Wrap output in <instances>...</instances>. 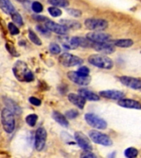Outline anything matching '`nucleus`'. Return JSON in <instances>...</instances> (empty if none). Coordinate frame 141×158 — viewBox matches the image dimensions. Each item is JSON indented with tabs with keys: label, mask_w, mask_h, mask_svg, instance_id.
Returning <instances> with one entry per match:
<instances>
[{
	"label": "nucleus",
	"mask_w": 141,
	"mask_h": 158,
	"mask_svg": "<svg viewBox=\"0 0 141 158\" xmlns=\"http://www.w3.org/2000/svg\"><path fill=\"white\" fill-rule=\"evenodd\" d=\"M33 17H34V19L36 20V21H39V22H46L47 18L46 17H42V16H33Z\"/></svg>",
	"instance_id": "obj_40"
},
{
	"label": "nucleus",
	"mask_w": 141,
	"mask_h": 158,
	"mask_svg": "<svg viewBox=\"0 0 141 158\" xmlns=\"http://www.w3.org/2000/svg\"><path fill=\"white\" fill-rule=\"evenodd\" d=\"M119 79L121 83L130 88L135 89V90L141 89V79L127 76H122Z\"/></svg>",
	"instance_id": "obj_11"
},
{
	"label": "nucleus",
	"mask_w": 141,
	"mask_h": 158,
	"mask_svg": "<svg viewBox=\"0 0 141 158\" xmlns=\"http://www.w3.org/2000/svg\"><path fill=\"white\" fill-rule=\"evenodd\" d=\"M84 25L91 31H102L108 27V22L104 19L89 18L84 22Z\"/></svg>",
	"instance_id": "obj_7"
},
{
	"label": "nucleus",
	"mask_w": 141,
	"mask_h": 158,
	"mask_svg": "<svg viewBox=\"0 0 141 158\" xmlns=\"http://www.w3.org/2000/svg\"><path fill=\"white\" fill-rule=\"evenodd\" d=\"M48 2L55 7H66L69 5L68 0H48Z\"/></svg>",
	"instance_id": "obj_24"
},
{
	"label": "nucleus",
	"mask_w": 141,
	"mask_h": 158,
	"mask_svg": "<svg viewBox=\"0 0 141 158\" xmlns=\"http://www.w3.org/2000/svg\"><path fill=\"white\" fill-rule=\"evenodd\" d=\"M89 69L88 67L86 66H82L80 67L78 70H77V73L79 74V75H81V76L83 77H88L89 75Z\"/></svg>",
	"instance_id": "obj_31"
},
{
	"label": "nucleus",
	"mask_w": 141,
	"mask_h": 158,
	"mask_svg": "<svg viewBox=\"0 0 141 158\" xmlns=\"http://www.w3.org/2000/svg\"><path fill=\"white\" fill-rule=\"evenodd\" d=\"M6 48H7L8 52H9L12 55H13V56H18V54H17V50H16V49H15L13 45H12V44H6Z\"/></svg>",
	"instance_id": "obj_36"
},
{
	"label": "nucleus",
	"mask_w": 141,
	"mask_h": 158,
	"mask_svg": "<svg viewBox=\"0 0 141 158\" xmlns=\"http://www.w3.org/2000/svg\"><path fill=\"white\" fill-rule=\"evenodd\" d=\"M8 29H9V31L11 32L12 35L19 34V29L14 24H12V22L8 23Z\"/></svg>",
	"instance_id": "obj_35"
},
{
	"label": "nucleus",
	"mask_w": 141,
	"mask_h": 158,
	"mask_svg": "<svg viewBox=\"0 0 141 158\" xmlns=\"http://www.w3.org/2000/svg\"><path fill=\"white\" fill-rule=\"evenodd\" d=\"M1 119H2V128L5 132L7 133H11L14 131L15 128V118L14 114L7 108L2 110V114H1Z\"/></svg>",
	"instance_id": "obj_3"
},
{
	"label": "nucleus",
	"mask_w": 141,
	"mask_h": 158,
	"mask_svg": "<svg viewBox=\"0 0 141 158\" xmlns=\"http://www.w3.org/2000/svg\"><path fill=\"white\" fill-rule=\"evenodd\" d=\"M67 12H69L71 16L75 17H79L82 15V12L80 10L74 9V8H69V9H67Z\"/></svg>",
	"instance_id": "obj_34"
},
{
	"label": "nucleus",
	"mask_w": 141,
	"mask_h": 158,
	"mask_svg": "<svg viewBox=\"0 0 141 158\" xmlns=\"http://www.w3.org/2000/svg\"><path fill=\"white\" fill-rule=\"evenodd\" d=\"M59 63L64 67H74L81 65L83 64V59L74 54L64 53L61 54L59 59Z\"/></svg>",
	"instance_id": "obj_6"
},
{
	"label": "nucleus",
	"mask_w": 141,
	"mask_h": 158,
	"mask_svg": "<svg viewBox=\"0 0 141 158\" xmlns=\"http://www.w3.org/2000/svg\"><path fill=\"white\" fill-rule=\"evenodd\" d=\"M92 48H93L95 50L103 54H111L115 51L113 44L106 42H101V43H94L92 42Z\"/></svg>",
	"instance_id": "obj_14"
},
{
	"label": "nucleus",
	"mask_w": 141,
	"mask_h": 158,
	"mask_svg": "<svg viewBox=\"0 0 141 158\" xmlns=\"http://www.w3.org/2000/svg\"><path fill=\"white\" fill-rule=\"evenodd\" d=\"M88 39L94 43H101V42L111 41V35L103 32L95 31L94 32H89L86 35Z\"/></svg>",
	"instance_id": "obj_8"
},
{
	"label": "nucleus",
	"mask_w": 141,
	"mask_h": 158,
	"mask_svg": "<svg viewBox=\"0 0 141 158\" xmlns=\"http://www.w3.org/2000/svg\"><path fill=\"white\" fill-rule=\"evenodd\" d=\"M134 42L130 39H118L112 42V44L120 48H129L133 45Z\"/></svg>",
	"instance_id": "obj_21"
},
{
	"label": "nucleus",
	"mask_w": 141,
	"mask_h": 158,
	"mask_svg": "<svg viewBox=\"0 0 141 158\" xmlns=\"http://www.w3.org/2000/svg\"><path fill=\"white\" fill-rule=\"evenodd\" d=\"M52 117L57 123H59L63 127H68L69 126V121L67 120L66 116H64V114H62L61 113H59L58 111H54L53 114H52Z\"/></svg>",
	"instance_id": "obj_19"
},
{
	"label": "nucleus",
	"mask_w": 141,
	"mask_h": 158,
	"mask_svg": "<svg viewBox=\"0 0 141 158\" xmlns=\"http://www.w3.org/2000/svg\"><path fill=\"white\" fill-rule=\"evenodd\" d=\"M88 62L100 69H111L113 68V61L110 58L102 54H92L88 57Z\"/></svg>",
	"instance_id": "obj_2"
},
{
	"label": "nucleus",
	"mask_w": 141,
	"mask_h": 158,
	"mask_svg": "<svg viewBox=\"0 0 141 158\" xmlns=\"http://www.w3.org/2000/svg\"><path fill=\"white\" fill-rule=\"evenodd\" d=\"M89 138H90L93 143L100 144V145L106 146V147L112 145V141H111V139L110 138V137H108V136L106 135V134H105V133L98 132V131H90V132H89Z\"/></svg>",
	"instance_id": "obj_5"
},
{
	"label": "nucleus",
	"mask_w": 141,
	"mask_h": 158,
	"mask_svg": "<svg viewBox=\"0 0 141 158\" xmlns=\"http://www.w3.org/2000/svg\"><path fill=\"white\" fill-rule=\"evenodd\" d=\"M125 156L128 158L136 157L138 156V150L135 148H129L125 151Z\"/></svg>",
	"instance_id": "obj_25"
},
{
	"label": "nucleus",
	"mask_w": 141,
	"mask_h": 158,
	"mask_svg": "<svg viewBox=\"0 0 141 158\" xmlns=\"http://www.w3.org/2000/svg\"><path fill=\"white\" fill-rule=\"evenodd\" d=\"M4 102L5 104L7 105V109L12 111L13 114H18L21 113V111L22 110H21L19 106H17L14 101H11L9 99H5Z\"/></svg>",
	"instance_id": "obj_23"
},
{
	"label": "nucleus",
	"mask_w": 141,
	"mask_h": 158,
	"mask_svg": "<svg viewBox=\"0 0 141 158\" xmlns=\"http://www.w3.org/2000/svg\"><path fill=\"white\" fill-rule=\"evenodd\" d=\"M81 157L96 158V155L92 152L91 151H84L83 153H82L81 154Z\"/></svg>",
	"instance_id": "obj_37"
},
{
	"label": "nucleus",
	"mask_w": 141,
	"mask_h": 158,
	"mask_svg": "<svg viewBox=\"0 0 141 158\" xmlns=\"http://www.w3.org/2000/svg\"><path fill=\"white\" fill-rule=\"evenodd\" d=\"M12 71L17 80L22 81H32L34 80L32 72L23 61H17L12 68Z\"/></svg>",
	"instance_id": "obj_1"
},
{
	"label": "nucleus",
	"mask_w": 141,
	"mask_h": 158,
	"mask_svg": "<svg viewBox=\"0 0 141 158\" xmlns=\"http://www.w3.org/2000/svg\"><path fill=\"white\" fill-rule=\"evenodd\" d=\"M48 11H49V14L51 15L52 17H59L60 15L62 14V12L61 10L58 8L56 7H50L48 8Z\"/></svg>",
	"instance_id": "obj_29"
},
{
	"label": "nucleus",
	"mask_w": 141,
	"mask_h": 158,
	"mask_svg": "<svg viewBox=\"0 0 141 158\" xmlns=\"http://www.w3.org/2000/svg\"><path fill=\"white\" fill-rule=\"evenodd\" d=\"M74 138L79 147L84 151H91L92 149L90 139L82 132H76L74 133Z\"/></svg>",
	"instance_id": "obj_9"
},
{
	"label": "nucleus",
	"mask_w": 141,
	"mask_h": 158,
	"mask_svg": "<svg viewBox=\"0 0 141 158\" xmlns=\"http://www.w3.org/2000/svg\"><path fill=\"white\" fill-rule=\"evenodd\" d=\"M12 19L16 24L19 25V26H22L23 25V21H22V16L18 12H16V11L13 13H12Z\"/></svg>",
	"instance_id": "obj_28"
},
{
	"label": "nucleus",
	"mask_w": 141,
	"mask_h": 158,
	"mask_svg": "<svg viewBox=\"0 0 141 158\" xmlns=\"http://www.w3.org/2000/svg\"><path fill=\"white\" fill-rule=\"evenodd\" d=\"M99 95L104 98L110 100H121L125 97V94L121 91L117 90H106L99 92Z\"/></svg>",
	"instance_id": "obj_15"
},
{
	"label": "nucleus",
	"mask_w": 141,
	"mask_h": 158,
	"mask_svg": "<svg viewBox=\"0 0 141 158\" xmlns=\"http://www.w3.org/2000/svg\"><path fill=\"white\" fill-rule=\"evenodd\" d=\"M28 36H29V39L31 40V41L34 44H37V45H41V40L39 39V37L37 36L36 34L34 33V32L29 30V34H28Z\"/></svg>",
	"instance_id": "obj_26"
},
{
	"label": "nucleus",
	"mask_w": 141,
	"mask_h": 158,
	"mask_svg": "<svg viewBox=\"0 0 141 158\" xmlns=\"http://www.w3.org/2000/svg\"><path fill=\"white\" fill-rule=\"evenodd\" d=\"M47 133L46 131L44 128H39L36 133V140H35V146L37 151L43 150L45 145V141H46Z\"/></svg>",
	"instance_id": "obj_10"
},
{
	"label": "nucleus",
	"mask_w": 141,
	"mask_h": 158,
	"mask_svg": "<svg viewBox=\"0 0 141 158\" xmlns=\"http://www.w3.org/2000/svg\"><path fill=\"white\" fill-rule=\"evenodd\" d=\"M60 23L66 27L68 29H79L81 27V24L79 22L73 21V20H65L62 19L60 21Z\"/></svg>",
	"instance_id": "obj_22"
},
{
	"label": "nucleus",
	"mask_w": 141,
	"mask_h": 158,
	"mask_svg": "<svg viewBox=\"0 0 141 158\" xmlns=\"http://www.w3.org/2000/svg\"><path fill=\"white\" fill-rule=\"evenodd\" d=\"M118 105L124 108L141 110V104L139 101L131 100V99H121V100H119Z\"/></svg>",
	"instance_id": "obj_16"
},
{
	"label": "nucleus",
	"mask_w": 141,
	"mask_h": 158,
	"mask_svg": "<svg viewBox=\"0 0 141 158\" xmlns=\"http://www.w3.org/2000/svg\"><path fill=\"white\" fill-rule=\"evenodd\" d=\"M79 115V112L75 110H70L66 111L65 116L67 118H70V119H74Z\"/></svg>",
	"instance_id": "obj_33"
},
{
	"label": "nucleus",
	"mask_w": 141,
	"mask_h": 158,
	"mask_svg": "<svg viewBox=\"0 0 141 158\" xmlns=\"http://www.w3.org/2000/svg\"><path fill=\"white\" fill-rule=\"evenodd\" d=\"M17 1H18V2H25L26 0H17Z\"/></svg>",
	"instance_id": "obj_41"
},
{
	"label": "nucleus",
	"mask_w": 141,
	"mask_h": 158,
	"mask_svg": "<svg viewBox=\"0 0 141 158\" xmlns=\"http://www.w3.org/2000/svg\"><path fill=\"white\" fill-rule=\"evenodd\" d=\"M29 101H30V103L32 104L33 106H41V100H39V99L36 98V97H30Z\"/></svg>",
	"instance_id": "obj_38"
},
{
	"label": "nucleus",
	"mask_w": 141,
	"mask_h": 158,
	"mask_svg": "<svg viewBox=\"0 0 141 158\" xmlns=\"http://www.w3.org/2000/svg\"><path fill=\"white\" fill-rule=\"evenodd\" d=\"M37 118H38V117H37L36 114H29L28 116H27V118H26V122H27L28 125L33 127V126L36 125V123Z\"/></svg>",
	"instance_id": "obj_27"
},
{
	"label": "nucleus",
	"mask_w": 141,
	"mask_h": 158,
	"mask_svg": "<svg viewBox=\"0 0 141 158\" xmlns=\"http://www.w3.org/2000/svg\"><path fill=\"white\" fill-rule=\"evenodd\" d=\"M0 8L7 14H12L15 12L14 7L9 0H0Z\"/></svg>",
	"instance_id": "obj_20"
},
{
	"label": "nucleus",
	"mask_w": 141,
	"mask_h": 158,
	"mask_svg": "<svg viewBox=\"0 0 141 158\" xmlns=\"http://www.w3.org/2000/svg\"><path fill=\"white\" fill-rule=\"evenodd\" d=\"M84 118H85V120H86L87 123H88V125H90L94 128L103 130V129H106V127H107V123L106 121L104 120L103 118H100L98 115H96L95 114H86Z\"/></svg>",
	"instance_id": "obj_4"
},
{
	"label": "nucleus",
	"mask_w": 141,
	"mask_h": 158,
	"mask_svg": "<svg viewBox=\"0 0 141 158\" xmlns=\"http://www.w3.org/2000/svg\"><path fill=\"white\" fill-rule=\"evenodd\" d=\"M36 29L38 30L41 33H42V34H48L49 31L45 26L44 27V26H41V25H40V26H37Z\"/></svg>",
	"instance_id": "obj_39"
},
{
	"label": "nucleus",
	"mask_w": 141,
	"mask_h": 158,
	"mask_svg": "<svg viewBox=\"0 0 141 158\" xmlns=\"http://www.w3.org/2000/svg\"><path fill=\"white\" fill-rule=\"evenodd\" d=\"M49 49L50 53H52L53 54H59L61 51V49L59 46V44H55V43H51L49 44Z\"/></svg>",
	"instance_id": "obj_30"
},
{
	"label": "nucleus",
	"mask_w": 141,
	"mask_h": 158,
	"mask_svg": "<svg viewBox=\"0 0 141 158\" xmlns=\"http://www.w3.org/2000/svg\"><path fill=\"white\" fill-rule=\"evenodd\" d=\"M45 27L50 31L54 32V33H56L58 35H66L69 31V29L66 27H64V25L58 24V23H55V22L49 21V20H47L45 22Z\"/></svg>",
	"instance_id": "obj_13"
},
{
	"label": "nucleus",
	"mask_w": 141,
	"mask_h": 158,
	"mask_svg": "<svg viewBox=\"0 0 141 158\" xmlns=\"http://www.w3.org/2000/svg\"><path fill=\"white\" fill-rule=\"evenodd\" d=\"M68 98H69V101L72 104H74V106H76L79 109H83L84 106H85V103H86V99L83 98L81 95L70 93L69 94Z\"/></svg>",
	"instance_id": "obj_17"
},
{
	"label": "nucleus",
	"mask_w": 141,
	"mask_h": 158,
	"mask_svg": "<svg viewBox=\"0 0 141 158\" xmlns=\"http://www.w3.org/2000/svg\"><path fill=\"white\" fill-rule=\"evenodd\" d=\"M79 94L81 95L83 98H85L88 101H97L100 100V96L94 93L90 90H88L86 88H80L79 90Z\"/></svg>",
	"instance_id": "obj_18"
},
{
	"label": "nucleus",
	"mask_w": 141,
	"mask_h": 158,
	"mask_svg": "<svg viewBox=\"0 0 141 158\" xmlns=\"http://www.w3.org/2000/svg\"><path fill=\"white\" fill-rule=\"evenodd\" d=\"M32 8L35 12L40 13V12H41L42 10H43V6H42V4L41 3V2H34L33 3H32Z\"/></svg>",
	"instance_id": "obj_32"
},
{
	"label": "nucleus",
	"mask_w": 141,
	"mask_h": 158,
	"mask_svg": "<svg viewBox=\"0 0 141 158\" xmlns=\"http://www.w3.org/2000/svg\"><path fill=\"white\" fill-rule=\"evenodd\" d=\"M68 77H69L72 81H74V83L79 84V85H81V86H86V85H88L91 81V77H83L79 75L77 72H69L68 73Z\"/></svg>",
	"instance_id": "obj_12"
}]
</instances>
